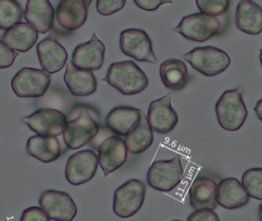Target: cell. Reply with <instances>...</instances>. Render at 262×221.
<instances>
[{"label": "cell", "mask_w": 262, "mask_h": 221, "mask_svg": "<svg viewBox=\"0 0 262 221\" xmlns=\"http://www.w3.org/2000/svg\"><path fill=\"white\" fill-rule=\"evenodd\" d=\"M50 83V75L42 69L25 67L14 75L11 87L19 98H40L46 93Z\"/></svg>", "instance_id": "cell-7"}, {"label": "cell", "mask_w": 262, "mask_h": 221, "mask_svg": "<svg viewBox=\"0 0 262 221\" xmlns=\"http://www.w3.org/2000/svg\"><path fill=\"white\" fill-rule=\"evenodd\" d=\"M20 221H51V219L41 208L30 207L23 211Z\"/></svg>", "instance_id": "cell-33"}, {"label": "cell", "mask_w": 262, "mask_h": 221, "mask_svg": "<svg viewBox=\"0 0 262 221\" xmlns=\"http://www.w3.org/2000/svg\"><path fill=\"white\" fill-rule=\"evenodd\" d=\"M18 56V52H14L0 40V69L11 67Z\"/></svg>", "instance_id": "cell-32"}, {"label": "cell", "mask_w": 262, "mask_h": 221, "mask_svg": "<svg viewBox=\"0 0 262 221\" xmlns=\"http://www.w3.org/2000/svg\"><path fill=\"white\" fill-rule=\"evenodd\" d=\"M25 19L38 33L46 34L54 23L55 9L48 0H29L24 12Z\"/></svg>", "instance_id": "cell-20"}, {"label": "cell", "mask_w": 262, "mask_h": 221, "mask_svg": "<svg viewBox=\"0 0 262 221\" xmlns=\"http://www.w3.org/2000/svg\"><path fill=\"white\" fill-rule=\"evenodd\" d=\"M21 122L37 134L57 137L64 133L67 117L61 111L44 108L21 117Z\"/></svg>", "instance_id": "cell-12"}, {"label": "cell", "mask_w": 262, "mask_h": 221, "mask_svg": "<svg viewBox=\"0 0 262 221\" xmlns=\"http://www.w3.org/2000/svg\"><path fill=\"white\" fill-rule=\"evenodd\" d=\"M221 30V23L216 17L205 14L195 13L183 17L173 32L180 34L186 39L197 43H204Z\"/></svg>", "instance_id": "cell-6"}, {"label": "cell", "mask_w": 262, "mask_h": 221, "mask_svg": "<svg viewBox=\"0 0 262 221\" xmlns=\"http://www.w3.org/2000/svg\"><path fill=\"white\" fill-rule=\"evenodd\" d=\"M100 127L98 122L86 109H82L78 117L67 120L63 138L69 149L82 148L97 137Z\"/></svg>", "instance_id": "cell-8"}, {"label": "cell", "mask_w": 262, "mask_h": 221, "mask_svg": "<svg viewBox=\"0 0 262 221\" xmlns=\"http://www.w3.org/2000/svg\"><path fill=\"white\" fill-rule=\"evenodd\" d=\"M126 4V0H98L96 9L98 13L107 16L121 11Z\"/></svg>", "instance_id": "cell-31"}, {"label": "cell", "mask_w": 262, "mask_h": 221, "mask_svg": "<svg viewBox=\"0 0 262 221\" xmlns=\"http://www.w3.org/2000/svg\"><path fill=\"white\" fill-rule=\"evenodd\" d=\"M105 46L95 33L90 41L78 45L72 53V63L75 67L82 70H98L104 61Z\"/></svg>", "instance_id": "cell-14"}, {"label": "cell", "mask_w": 262, "mask_h": 221, "mask_svg": "<svg viewBox=\"0 0 262 221\" xmlns=\"http://www.w3.org/2000/svg\"><path fill=\"white\" fill-rule=\"evenodd\" d=\"M98 165V155L95 151L83 150L75 153L66 164V180L73 186L84 185L95 177Z\"/></svg>", "instance_id": "cell-11"}, {"label": "cell", "mask_w": 262, "mask_h": 221, "mask_svg": "<svg viewBox=\"0 0 262 221\" xmlns=\"http://www.w3.org/2000/svg\"><path fill=\"white\" fill-rule=\"evenodd\" d=\"M64 81L71 93L77 97L89 96L96 92L98 87L93 72L78 69L72 61L67 63Z\"/></svg>", "instance_id": "cell-19"}, {"label": "cell", "mask_w": 262, "mask_h": 221, "mask_svg": "<svg viewBox=\"0 0 262 221\" xmlns=\"http://www.w3.org/2000/svg\"><path fill=\"white\" fill-rule=\"evenodd\" d=\"M146 185L138 179H131L115 190L113 211L118 217L129 218L143 207L146 195Z\"/></svg>", "instance_id": "cell-4"}, {"label": "cell", "mask_w": 262, "mask_h": 221, "mask_svg": "<svg viewBox=\"0 0 262 221\" xmlns=\"http://www.w3.org/2000/svg\"><path fill=\"white\" fill-rule=\"evenodd\" d=\"M187 221H220L213 210H197L188 217Z\"/></svg>", "instance_id": "cell-34"}, {"label": "cell", "mask_w": 262, "mask_h": 221, "mask_svg": "<svg viewBox=\"0 0 262 221\" xmlns=\"http://www.w3.org/2000/svg\"><path fill=\"white\" fill-rule=\"evenodd\" d=\"M154 142L152 130L146 114L142 111L140 120L126 135L125 143L131 154H139L144 152Z\"/></svg>", "instance_id": "cell-27"}, {"label": "cell", "mask_w": 262, "mask_h": 221, "mask_svg": "<svg viewBox=\"0 0 262 221\" xmlns=\"http://www.w3.org/2000/svg\"><path fill=\"white\" fill-rule=\"evenodd\" d=\"M102 81L124 95L140 93L149 85L146 74L132 61L112 63Z\"/></svg>", "instance_id": "cell-1"}, {"label": "cell", "mask_w": 262, "mask_h": 221, "mask_svg": "<svg viewBox=\"0 0 262 221\" xmlns=\"http://www.w3.org/2000/svg\"><path fill=\"white\" fill-rule=\"evenodd\" d=\"M127 151L125 140L118 136H111L100 145L98 164L104 177H107L125 164Z\"/></svg>", "instance_id": "cell-13"}, {"label": "cell", "mask_w": 262, "mask_h": 221, "mask_svg": "<svg viewBox=\"0 0 262 221\" xmlns=\"http://www.w3.org/2000/svg\"><path fill=\"white\" fill-rule=\"evenodd\" d=\"M242 180L249 197L262 200V168L247 170L243 174Z\"/></svg>", "instance_id": "cell-29"}, {"label": "cell", "mask_w": 262, "mask_h": 221, "mask_svg": "<svg viewBox=\"0 0 262 221\" xmlns=\"http://www.w3.org/2000/svg\"><path fill=\"white\" fill-rule=\"evenodd\" d=\"M260 63H261L262 67V49L260 50Z\"/></svg>", "instance_id": "cell-38"}, {"label": "cell", "mask_w": 262, "mask_h": 221, "mask_svg": "<svg viewBox=\"0 0 262 221\" xmlns=\"http://www.w3.org/2000/svg\"><path fill=\"white\" fill-rule=\"evenodd\" d=\"M142 111L136 108L119 106L106 117V124L111 131L118 135L126 136L139 122Z\"/></svg>", "instance_id": "cell-26"}, {"label": "cell", "mask_w": 262, "mask_h": 221, "mask_svg": "<svg viewBox=\"0 0 262 221\" xmlns=\"http://www.w3.org/2000/svg\"><path fill=\"white\" fill-rule=\"evenodd\" d=\"M38 203L51 220L72 221L78 214L76 204L64 191L46 190L40 194Z\"/></svg>", "instance_id": "cell-10"}, {"label": "cell", "mask_w": 262, "mask_h": 221, "mask_svg": "<svg viewBox=\"0 0 262 221\" xmlns=\"http://www.w3.org/2000/svg\"><path fill=\"white\" fill-rule=\"evenodd\" d=\"M160 75L165 87L174 92L183 90L189 81L187 66L179 59L163 62L160 66Z\"/></svg>", "instance_id": "cell-25"}, {"label": "cell", "mask_w": 262, "mask_h": 221, "mask_svg": "<svg viewBox=\"0 0 262 221\" xmlns=\"http://www.w3.org/2000/svg\"><path fill=\"white\" fill-rule=\"evenodd\" d=\"M172 221H183V220H172Z\"/></svg>", "instance_id": "cell-39"}, {"label": "cell", "mask_w": 262, "mask_h": 221, "mask_svg": "<svg viewBox=\"0 0 262 221\" xmlns=\"http://www.w3.org/2000/svg\"><path fill=\"white\" fill-rule=\"evenodd\" d=\"M242 94L241 89L226 91L215 105L219 124L226 131H238L247 118L248 111Z\"/></svg>", "instance_id": "cell-2"}, {"label": "cell", "mask_w": 262, "mask_h": 221, "mask_svg": "<svg viewBox=\"0 0 262 221\" xmlns=\"http://www.w3.org/2000/svg\"><path fill=\"white\" fill-rule=\"evenodd\" d=\"M183 58L197 72L206 76H215L223 73L231 63L229 55L214 46L195 48L183 54Z\"/></svg>", "instance_id": "cell-3"}, {"label": "cell", "mask_w": 262, "mask_h": 221, "mask_svg": "<svg viewBox=\"0 0 262 221\" xmlns=\"http://www.w3.org/2000/svg\"><path fill=\"white\" fill-rule=\"evenodd\" d=\"M195 3L201 13L217 17L227 12L231 2L229 0H197Z\"/></svg>", "instance_id": "cell-30"}, {"label": "cell", "mask_w": 262, "mask_h": 221, "mask_svg": "<svg viewBox=\"0 0 262 221\" xmlns=\"http://www.w3.org/2000/svg\"><path fill=\"white\" fill-rule=\"evenodd\" d=\"M235 26L245 33L256 35L262 32V8L251 0H243L237 6Z\"/></svg>", "instance_id": "cell-22"}, {"label": "cell", "mask_w": 262, "mask_h": 221, "mask_svg": "<svg viewBox=\"0 0 262 221\" xmlns=\"http://www.w3.org/2000/svg\"><path fill=\"white\" fill-rule=\"evenodd\" d=\"M216 200L225 209L235 210L247 205L250 197L238 179L229 177L217 185Z\"/></svg>", "instance_id": "cell-18"}, {"label": "cell", "mask_w": 262, "mask_h": 221, "mask_svg": "<svg viewBox=\"0 0 262 221\" xmlns=\"http://www.w3.org/2000/svg\"><path fill=\"white\" fill-rule=\"evenodd\" d=\"M26 151L39 162L50 163L59 158L61 148L56 137L37 134L28 139Z\"/></svg>", "instance_id": "cell-24"}, {"label": "cell", "mask_w": 262, "mask_h": 221, "mask_svg": "<svg viewBox=\"0 0 262 221\" xmlns=\"http://www.w3.org/2000/svg\"><path fill=\"white\" fill-rule=\"evenodd\" d=\"M24 10L21 4L15 0H0V29H8L21 23Z\"/></svg>", "instance_id": "cell-28"}, {"label": "cell", "mask_w": 262, "mask_h": 221, "mask_svg": "<svg viewBox=\"0 0 262 221\" xmlns=\"http://www.w3.org/2000/svg\"><path fill=\"white\" fill-rule=\"evenodd\" d=\"M259 220L262 221V204L259 205Z\"/></svg>", "instance_id": "cell-37"}, {"label": "cell", "mask_w": 262, "mask_h": 221, "mask_svg": "<svg viewBox=\"0 0 262 221\" xmlns=\"http://www.w3.org/2000/svg\"><path fill=\"white\" fill-rule=\"evenodd\" d=\"M171 93L152 102L148 109L147 119L152 131L158 134L170 132L178 123V115L171 106Z\"/></svg>", "instance_id": "cell-15"}, {"label": "cell", "mask_w": 262, "mask_h": 221, "mask_svg": "<svg viewBox=\"0 0 262 221\" xmlns=\"http://www.w3.org/2000/svg\"><path fill=\"white\" fill-rule=\"evenodd\" d=\"M183 176L181 157L176 155L171 160L152 162L148 170L146 180L156 191L169 192L178 186Z\"/></svg>", "instance_id": "cell-5"}, {"label": "cell", "mask_w": 262, "mask_h": 221, "mask_svg": "<svg viewBox=\"0 0 262 221\" xmlns=\"http://www.w3.org/2000/svg\"><path fill=\"white\" fill-rule=\"evenodd\" d=\"M36 52L42 70L49 75L62 70L67 63V51L54 38L41 40L37 45Z\"/></svg>", "instance_id": "cell-16"}, {"label": "cell", "mask_w": 262, "mask_h": 221, "mask_svg": "<svg viewBox=\"0 0 262 221\" xmlns=\"http://www.w3.org/2000/svg\"><path fill=\"white\" fill-rule=\"evenodd\" d=\"M1 38L14 52H26L38 41V33L29 23H19L6 31Z\"/></svg>", "instance_id": "cell-23"}, {"label": "cell", "mask_w": 262, "mask_h": 221, "mask_svg": "<svg viewBox=\"0 0 262 221\" xmlns=\"http://www.w3.org/2000/svg\"><path fill=\"white\" fill-rule=\"evenodd\" d=\"M217 184L213 179L199 177L194 180L189 188L190 205L195 211L214 210L217 208Z\"/></svg>", "instance_id": "cell-21"}, {"label": "cell", "mask_w": 262, "mask_h": 221, "mask_svg": "<svg viewBox=\"0 0 262 221\" xmlns=\"http://www.w3.org/2000/svg\"><path fill=\"white\" fill-rule=\"evenodd\" d=\"M92 1L62 0L56 9L58 24L67 31H75L85 23L88 10Z\"/></svg>", "instance_id": "cell-17"}, {"label": "cell", "mask_w": 262, "mask_h": 221, "mask_svg": "<svg viewBox=\"0 0 262 221\" xmlns=\"http://www.w3.org/2000/svg\"><path fill=\"white\" fill-rule=\"evenodd\" d=\"M120 48L124 55L140 63H157L152 50V41L143 29H128L123 31L120 35Z\"/></svg>", "instance_id": "cell-9"}, {"label": "cell", "mask_w": 262, "mask_h": 221, "mask_svg": "<svg viewBox=\"0 0 262 221\" xmlns=\"http://www.w3.org/2000/svg\"><path fill=\"white\" fill-rule=\"evenodd\" d=\"M254 111H255V114H256L258 119L262 122V98L260 101L257 103L256 106L254 108Z\"/></svg>", "instance_id": "cell-36"}, {"label": "cell", "mask_w": 262, "mask_h": 221, "mask_svg": "<svg viewBox=\"0 0 262 221\" xmlns=\"http://www.w3.org/2000/svg\"><path fill=\"white\" fill-rule=\"evenodd\" d=\"M134 3L140 9L148 12L157 10L160 6L165 4H171V1H161V0H134Z\"/></svg>", "instance_id": "cell-35"}]
</instances>
